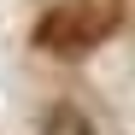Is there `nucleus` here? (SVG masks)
Returning <instances> with one entry per match:
<instances>
[{
	"label": "nucleus",
	"mask_w": 135,
	"mask_h": 135,
	"mask_svg": "<svg viewBox=\"0 0 135 135\" xmlns=\"http://www.w3.org/2000/svg\"><path fill=\"white\" fill-rule=\"evenodd\" d=\"M123 0H59L53 12H41L35 24V47L47 53H88L118 30Z\"/></svg>",
	"instance_id": "nucleus-1"
},
{
	"label": "nucleus",
	"mask_w": 135,
	"mask_h": 135,
	"mask_svg": "<svg viewBox=\"0 0 135 135\" xmlns=\"http://www.w3.org/2000/svg\"><path fill=\"white\" fill-rule=\"evenodd\" d=\"M41 135H94V129H88V118H82L76 106H65V100H59L47 118H41Z\"/></svg>",
	"instance_id": "nucleus-2"
}]
</instances>
